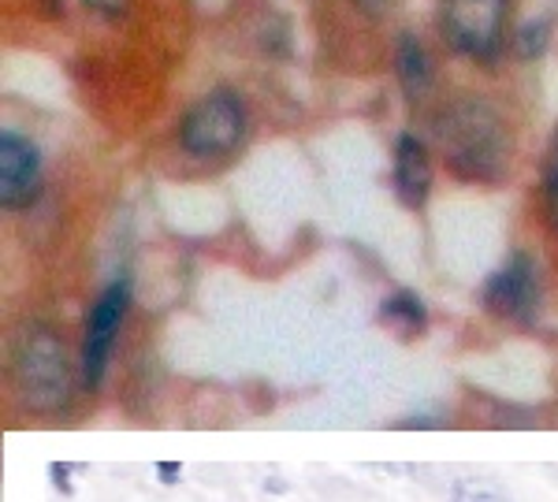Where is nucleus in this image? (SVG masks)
I'll return each instance as SVG.
<instances>
[{
    "label": "nucleus",
    "instance_id": "f257e3e1",
    "mask_svg": "<svg viewBox=\"0 0 558 502\" xmlns=\"http://www.w3.org/2000/svg\"><path fill=\"white\" fill-rule=\"evenodd\" d=\"M439 142H444L447 164L462 179H495L507 157V134L488 105L462 101L439 115Z\"/></svg>",
    "mask_w": 558,
    "mask_h": 502
},
{
    "label": "nucleus",
    "instance_id": "f03ea898",
    "mask_svg": "<svg viewBox=\"0 0 558 502\" xmlns=\"http://www.w3.org/2000/svg\"><path fill=\"white\" fill-rule=\"evenodd\" d=\"M15 383L31 409L38 414H57L71 402L75 380H71V362L60 335L45 325H31L15 343Z\"/></svg>",
    "mask_w": 558,
    "mask_h": 502
},
{
    "label": "nucleus",
    "instance_id": "7ed1b4c3",
    "mask_svg": "<svg viewBox=\"0 0 558 502\" xmlns=\"http://www.w3.org/2000/svg\"><path fill=\"white\" fill-rule=\"evenodd\" d=\"M246 112L231 89H213L179 123V142L191 157H223L242 142Z\"/></svg>",
    "mask_w": 558,
    "mask_h": 502
},
{
    "label": "nucleus",
    "instance_id": "20e7f679",
    "mask_svg": "<svg viewBox=\"0 0 558 502\" xmlns=\"http://www.w3.org/2000/svg\"><path fill=\"white\" fill-rule=\"evenodd\" d=\"M447 41L458 52L488 60L499 49L502 23H507V0H439Z\"/></svg>",
    "mask_w": 558,
    "mask_h": 502
},
{
    "label": "nucleus",
    "instance_id": "39448f33",
    "mask_svg": "<svg viewBox=\"0 0 558 502\" xmlns=\"http://www.w3.org/2000/svg\"><path fill=\"white\" fill-rule=\"evenodd\" d=\"M131 309V283L116 280L97 294L94 309L86 320V339H83V383L89 391L101 388L105 369H108V354H112L116 331H120L123 317Z\"/></svg>",
    "mask_w": 558,
    "mask_h": 502
},
{
    "label": "nucleus",
    "instance_id": "423d86ee",
    "mask_svg": "<svg viewBox=\"0 0 558 502\" xmlns=\"http://www.w3.org/2000/svg\"><path fill=\"white\" fill-rule=\"evenodd\" d=\"M484 309L495 313L502 320H533L536 302H539V283H536V268L525 254L510 257L507 265L495 276H488L481 291Z\"/></svg>",
    "mask_w": 558,
    "mask_h": 502
},
{
    "label": "nucleus",
    "instance_id": "0eeeda50",
    "mask_svg": "<svg viewBox=\"0 0 558 502\" xmlns=\"http://www.w3.org/2000/svg\"><path fill=\"white\" fill-rule=\"evenodd\" d=\"M41 194V154L23 134H0V205L26 209Z\"/></svg>",
    "mask_w": 558,
    "mask_h": 502
},
{
    "label": "nucleus",
    "instance_id": "6e6552de",
    "mask_svg": "<svg viewBox=\"0 0 558 502\" xmlns=\"http://www.w3.org/2000/svg\"><path fill=\"white\" fill-rule=\"evenodd\" d=\"M432 191V164L425 142H417L413 134H402L395 142V194L407 209H421L428 201Z\"/></svg>",
    "mask_w": 558,
    "mask_h": 502
},
{
    "label": "nucleus",
    "instance_id": "1a4fd4ad",
    "mask_svg": "<svg viewBox=\"0 0 558 502\" xmlns=\"http://www.w3.org/2000/svg\"><path fill=\"white\" fill-rule=\"evenodd\" d=\"M395 71L402 78V89H407L410 101H417L421 94L432 86V64H428V52L421 49L413 34H402L399 52H395Z\"/></svg>",
    "mask_w": 558,
    "mask_h": 502
},
{
    "label": "nucleus",
    "instance_id": "9d476101",
    "mask_svg": "<svg viewBox=\"0 0 558 502\" xmlns=\"http://www.w3.org/2000/svg\"><path fill=\"white\" fill-rule=\"evenodd\" d=\"M380 320L391 328H399L402 335H417V331L428 328V313H425V302L410 291H395L391 298L380 306Z\"/></svg>",
    "mask_w": 558,
    "mask_h": 502
},
{
    "label": "nucleus",
    "instance_id": "9b49d317",
    "mask_svg": "<svg viewBox=\"0 0 558 502\" xmlns=\"http://www.w3.org/2000/svg\"><path fill=\"white\" fill-rule=\"evenodd\" d=\"M454 502H499V495H495L492 488H484V483L465 480V483H458Z\"/></svg>",
    "mask_w": 558,
    "mask_h": 502
},
{
    "label": "nucleus",
    "instance_id": "f8f14e48",
    "mask_svg": "<svg viewBox=\"0 0 558 502\" xmlns=\"http://www.w3.org/2000/svg\"><path fill=\"white\" fill-rule=\"evenodd\" d=\"M71 469H75V465H68V462H52V465H49L52 488H57V491H60V495H64V499H71V495H75V483H71Z\"/></svg>",
    "mask_w": 558,
    "mask_h": 502
},
{
    "label": "nucleus",
    "instance_id": "ddd939ff",
    "mask_svg": "<svg viewBox=\"0 0 558 502\" xmlns=\"http://www.w3.org/2000/svg\"><path fill=\"white\" fill-rule=\"evenodd\" d=\"M547 41V26L544 23H533L521 30V45H525V57H536V49Z\"/></svg>",
    "mask_w": 558,
    "mask_h": 502
},
{
    "label": "nucleus",
    "instance_id": "4468645a",
    "mask_svg": "<svg viewBox=\"0 0 558 502\" xmlns=\"http://www.w3.org/2000/svg\"><path fill=\"white\" fill-rule=\"evenodd\" d=\"M544 186H547V194H558V138H555L551 154H547V164H544Z\"/></svg>",
    "mask_w": 558,
    "mask_h": 502
},
{
    "label": "nucleus",
    "instance_id": "2eb2a0df",
    "mask_svg": "<svg viewBox=\"0 0 558 502\" xmlns=\"http://www.w3.org/2000/svg\"><path fill=\"white\" fill-rule=\"evenodd\" d=\"M399 428H444V420L439 417H407V420H399Z\"/></svg>",
    "mask_w": 558,
    "mask_h": 502
},
{
    "label": "nucleus",
    "instance_id": "dca6fc26",
    "mask_svg": "<svg viewBox=\"0 0 558 502\" xmlns=\"http://www.w3.org/2000/svg\"><path fill=\"white\" fill-rule=\"evenodd\" d=\"M179 469H183L179 462H157V477L165 483H179Z\"/></svg>",
    "mask_w": 558,
    "mask_h": 502
},
{
    "label": "nucleus",
    "instance_id": "f3484780",
    "mask_svg": "<svg viewBox=\"0 0 558 502\" xmlns=\"http://www.w3.org/2000/svg\"><path fill=\"white\" fill-rule=\"evenodd\" d=\"M83 4H89L94 12H108V15H112V12H120V8H123V0H83Z\"/></svg>",
    "mask_w": 558,
    "mask_h": 502
}]
</instances>
